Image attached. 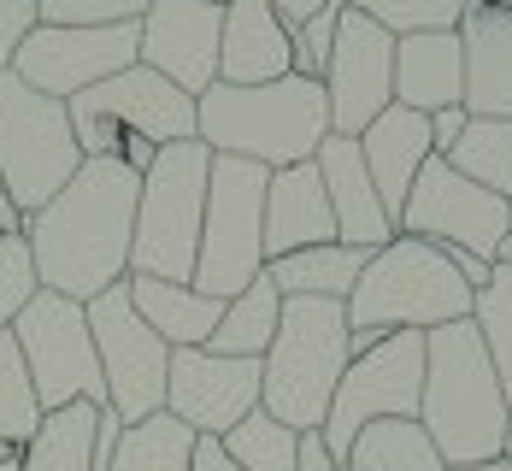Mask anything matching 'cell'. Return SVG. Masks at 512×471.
<instances>
[{"label":"cell","instance_id":"43","mask_svg":"<svg viewBox=\"0 0 512 471\" xmlns=\"http://www.w3.org/2000/svg\"><path fill=\"white\" fill-rule=\"evenodd\" d=\"M0 236H24V218H18L12 195H6V177H0Z\"/></svg>","mask_w":512,"mask_h":471},{"label":"cell","instance_id":"45","mask_svg":"<svg viewBox=\"0 0 512 471\" xmlns=\"http://www.w3.org/2000/svg\"><path fill=\"white\" fill-rule=\"evenodd\" d=\"M495 265H501V271H512V236L501 242V254H495Z\"/></svg>","mask_w":512,"mask_h":471},{"label":"cell","instance_id":"49","mask_svg":"<svg viewBox=\"0 0 512 471\" xmlns=\"http://www.w3.org/2000/svg\"><path fill=\"white\" fill-rule=\"evenodd\" d=\"M212 6H224V0H212Z\"/></svg>","mask_w":512,"mask_h":471},{"label":"cell","instance_id":"39","mask_svg":"<svg viewBox=\"0 0 512 471\" xmlns=\"http://www.w3.org/2000/svg\"><path fill=\"white\" fill-rule=\"evenodd\" d=\"M465 124H471V112H465V106H442V112H430V142H436V159L454 154V142L465 136Z\"/></svg>","mask_w":512,"mask_h":471},{"label":"cell","instance_id":"4","mask_svg":"<svg viewBox=\"0 0 512 471\" xmlns=\"http://www.w3.org/2000/svg\"><path fill=\"white\" fill-rule=\"evenodd\" d=\"M348 307L342 301H283L277 336L259 360V413L289 430H324L336 383L348 371Z\"/></svg>","mask_w":512,"mask_h":471},{"label":"cell","instance_id":"3","mask_svg":"<svg viewBox=\"0 0 512 471\" xmlns=\"http://www.w3.org/2000/svg\"><path fill=\"white\" fill-rule=\"evenodd\" d=\"M330 136V101L324 83L307 77H277L259 89H236V83H212L195 101V142L212 154L254 159L265 171H289L307 165Z\"/></svg>","mask_w":512,"mask_h":471},{"label":"cell","instance_id":"1","mask_svg":"<svg viewBox=\"0 0 512 471\" xmlns=\"http://www.w3.org/2000/svg\"><path fill=\"white\" fill-rule=\"evenodd\" d=\"M136 195L142 177L118 159H83V171L53 195L36 218H24V242L42 289L65 301H95L130 277L136 242Z\"/></svg>","mask_w":512,"mask_h":471},{"label":"cell","instance_id":"32","mask_svg":"<svg viewBox=\"0 0 512 471\" xmlns=\"http://www.w3.org/2000/svg\"><path fill=\"white\" fill-rule=\"evenodd\" d=\"M36 424H42V395H36L30 366H24V354H18V342L6 330L0 336V442L24 448L36 436Z\"/></svg>","mask_w":512,"mask_h":471},{"label":"cell","instance_id":"40","mask_svg":"<svg viewBox=\"0 0 512 471\" xmlns=\"http://www.w3.org/2000/svg\"><path fill=\"white\" fill-rule=\"evenodd\" d=\"M301 471H342V460L324 448V430H301Z\"/></svg>","mask_w":512,"mask_h":471},{"label":"cell","instance_id":"42","mask_svg":"<svg viewBox=\"0 0 512 471\" xmlns=\"http://www.w3.org/2000/svg\"><path fill=\"white\" fill-rule=\"evenodd\" d=\"M324 6H330V0H271V12H277V18H283L289 30H301L312 12H324Z\"/></svg>","mask_w":512,"mask_h":471},{"label":"cell","instance_id":"10","mask_svg":"<svg viewBox=\"0 0 512 471\" xmlns=\"http://www.w3.org/2000/svg\"><path fill=\"white\" fill-rule=\"evenodd\" d=\"M12 342H18V354L30 366L42 413L71 407V401L106 407V377H101V354H95V330H89V307L83 301L36 289V301L12 324Z\"/></svg>","mask_w":512,"mask_h":471},{"label":"cell","instance_id":"20","mask_svg":"<svg viewBox=\"0 0 512 471\" xmlns=\"http://www.w3.org/2000/svg\"><path fill=\"white\" fill-rule=\"evenodd\" d=\"M324 242H336V212H330L318 165L307 159V165L271 171V183H265V265L283 254H301V248H324Z\"/></svg>","mask_w":512,"mask_h":471},{"label":"cell","instance_id":"5","mask_svg":"<svg viewBox=\"0 0 512 471\" xmlns=\"http://www.w3.org/2000/svg\"><path fill=\"white\" fill-rule=\"evenodd\" d=\"M65 112H71V136H77L83 159H118L136 177L159 159V148L195 142V95L165 83L142 59L101 89L65 101Z\"/></svg>","mask_w":512,"mask_h":471},{"label":"cell","instance_id":"38","mask_svg":"<svg viewBox=\"0 0 512 471\" xmlns=\"http://www.w3.org/2000/svg\"><path fill=\"white\" fill-rule=\"evenodd\" d=\"M42 30V0H0V71Z\"/></svg>","mask_w":512,"mask_h":471},{"label":"cell","instance_id":"30","mask_svg":"<svg viewBox=\"0 0 512 471\" xmlns=\"http://www.w3.org/2000/svg\"><path fill=\"white\" fill-rule=\"evenodd\" d=\"M195 442L201 436L189 424H177L171 413H154V419H142V424H124L112 471H189Z\"/></svg>","mask_w":512,"mask_h":471},{"label":"cell","instance_id":"9","mask_svg":"<svg viewBox=\"0 0 512 471\" xmlns=\"http://www.w3.org/2000/svg\"><path fill=\"white\" fill-rule=\"evenodd\" d=\"M265 183H271L265 165L212 154L201 254H195V289L212 301H236L265 271Z\"/></svg>","mask_w":512,"mask_h":471},{"label":"cell","instance_id":"25","mask_svg":"<svg viewBox=\"0 0 512 471\" xmlns=\"http://www.w3.org/2000/svg\"><path fill=\"white\" fill-rule=\"evenodd\" d=\"M101 413L95 401H71L42 413L36 436L18 448V471H95V442H101Z\"/></svg>","mask_w":512,"mask_h":471},{"label":"cell","instance_id":"46","mask_svg":"<svg viewBox=\"0 0 512 471\" xmlns=\"http://www.w3.org/2000/svg\"><path fill=\"white\" fill-rule=\"evenodd\" d=\"M507 460H512V430H507Z\"/></svg>","mask_w":512,"mask_h":471},{"label":"cell","instance_id":"24","mask_svg":"<svg viewBox=\"0 0 512 471\" xmlns=\"http://www.w3.org/2000/svg\"><path fill=\"white\" fill-rule=\"evenodd\" d=\"M130 289V307L148 318L159 342L177 354V348H206L218 318H224V301L201 295L195 283H165V277H124Z\"/></svg>","mask_w":512,"mask_h":471},{"label":"cell","instance_id":"16","mask_svg":"<svg viewBox=\"0 0 512 471\" xmlns=\"http://www.w3.org/2000/svg\"><path fill=\"white\" fill-rule=\"evenodd\" d=\"M165 413L195 436L224 442L236 424L259 413V360H224L212 348H177L165 377Z\"/></svg>","mask_w":512,"mask_h":471},{"label":"cell","instance_id":"13","mask_svg":"<svg viewBox=\"0 0 512 471\" xmlns=\"http://www.w3.org/2000/svg\"><path fill=\"white\" fill-rule=\"evenodd\" d=\"M395 230L418 236V242H436V248H465V254L495 265L501 242L512 236V201L465 183L448 159H424Z\"/></svg>","mask_w":512,"mask_h":471},{"label":"cell","instance_id":"8","mask_svg":"<svg viewBox=\"0 0 512 471\" xmlns=\"http://www.w3.org/2000/svg\"><path fill=\"white\" fill-rule=\"evenodd\" d=\"M77 171H83V148L71 136L65 101L36 95L24 77L0 71V177L18 218H36Z\"/></svg>","mask_w":512,"mask_h":471},{"label":"cell","instance_id":"15","mask_svg":"<svg viewBox=\"0 0 512 471\" xmlns=\"http://www.w3.org/2000/svg\"><path fill=\"white\" fill-rule=\"evenodd\" d=\"M324 101H330V136H354V142L395 106V36L348 6L324 65Z\"/></svg>","mask_w":512,"mask_h":471},{"label":"cell","instance_id":"23","mask_svg":"<svg viewBox=\"0 0 512 471\" xmlns=\"http://www.w3.org/2000/svg\"><path fill=\"white\" fill-rule=\"evenodd\" d=\"M465 48V112L471 118H512V12L483 6L460 18Z\"/></svg>","mask_w":512,"mask_h":471},{"label":"cell","instance_id":"36","mask_svg":"<svg viewBox=\"0 0 512 471\" xmlns=\"http://www.w3.org/2000/svg\"><path fill=\"white\" fill-rule=\"evenodd\" d=\"M36 289H42V277H36V260H30V242L24 236H0V336L36 301Z\"/></svg>","mask_w":512,"mask_h":471},{"label":"cell","instance_id":"47","mask_svg":"<svg viewBox=\"0 0 512 471\" xmlns=\"http://www.w3.org/2000/svg\"><path fill=\"white\" fill-rule=\"evenodd\" d=\"M6 454H12V448H6V442H0V460H6Z\"/></svg>","mask_w":512,"mask_h":471},{"label":"cell","instance_id":"37","mask_svg":"<svg viewBox=\"0 0 512 471\" xmlns=\"http://www.w3.org/2000/svg\"><path fill=\"white\" fill-rule=\"evenodd\" d=\"M336 24H342V0H330L324 12H312L295 30V77L324 83V65H330V48H336Z\"/></svg>","mask_w":512,"mask_h":471},{"label":"cell","instance_id":"48","mask_svg":"<svg viewBox=\"0 0 512 471\" xmlns=\"http://www.w3.org/2000/svg\"><path fill=\"white\" fill-rule=\"evenodd\" d=\"M501 6H507V12H512V0H501Z\"/></svg>","mask_w":512,"mask_h":471},{"label":"cell","instance_id":"29","mask_svg":"<svg viewBox=\"0 0 512 471\" xmlns=\"http://www.w3.org/2000/svg\"><path fill=\"white\" fill-rule=\"evenodd\" d=\"M465 183L512 201V118H471L454 154H442Z\"/></svg>","mask_w":512,"mask_h":471},{"label":"cell","instance_id":"28","mask_svg":"<svg viewBox=\"0 0 512 471\" xmlns=\"http://www.w3.org/2000/svg\"><path fill=\"white\" fill-rule=\"evenodd\" d=\"M342 471H448V466H442L430 430L418 419H377L354 436Z\"/></svg>","mask_w":512,"mask_h":471},{"label":"cell","instance_id":"17","mask_svg":"<svg viewBox=\"0 0 512 471\" xmlns=\"http://www.w3.org/2000/svg\"><path fill=\"white\" fill-rule=\"evenodd\" d=\"M218 42H224V6L212 0H154L142 18V65L195 101L218 83Z\"/></svg>","mask_w":512,"mask_h":471},{"label":"cell","instance_id":"18","mask_svg":"<svg viewBox=\"0 0 512 471\" xmlns=\"http://www.w3.org/2000/svg\"><path fill=\"white\" fill-rule=\"evenodd\" d=\"M312 165H318L330 212H336V242H348L359 254H377V248H389L401 236L395 218L377 201V183L365 171V154H359L354 136H324V148L312 154Z\"/></svg>","mask_w":512,"mask_h":471},{"label":"cell","instance_id":"27","mask_svg":"<svg viewBox=\"0 0 512 471\" xmlns=\"http://www.w3.org/2000/svg\"><path fill=\"white\" fill-rule=\"evenodd\" d=\"M277 318H283V295H277V283L259 271L236 301H224V318H218V330H212L206 348L224 354V360H265V348H271V336H277Z\"/></svg>","mask_w":512,"mask_h":471},{"label":"cell","instance_id":"12","mask_svg":"<svg viewBox=\"0 0 512 471\" xmlns=\"http://www.w3.org/2000/svg\"><path fill=\"white\" fill-rule=\"evenodd\" d=\"M89 330L106 377V413L118 424H142L165 413V377H171V348L148 330V318L130 307V289L112 283L106 295L89 301Z\"/></svg>","mask_w":512,"mask_h":471},{"label":"cell","instance_id":"7","mask_svg":"<svg viewBox=\"0 0 512 471\" xmlns=\"http://www.w3.org/2000/svg\"><path fill=\"white\" fill-rule=\"evenodd\" d=\"M206 177L212 148L206 142H171L142 171L136 195V242H130V277H165V283H195L206 224Z\"/></svg>","mask_w":512,"mask_h":471},{"label":"cell","instance_id":"6","mask_svg":"<svg viewBox=\"0 0 512 471\" xmlns=\"http://www.w3.org/2000/svg\"><path fill=\"white\" fill-rule=\"evenodd\" d=\"M477 289L465 283L454 260L436 242L395 236L389 248H377L359 271L354 295H348V330L359 336H395V330H442L471 318Z\"/></svg>","mask_w":512,"mask_h":471},{"label":"cell","instance_id":"34","mask_svg":"<svg viewBox=\"0 0 512 471\" xmlns=\"http://www.w3.org/2000/svg\"><path fill=\"white\" fill-rule=\"evenodd\" d=\"M348 12L383 24L395 42L401 36H424V30H460L465 0H342Z\"/></svg>","mask_w":512,"mask_h":471},{"label":"cell","instance_id":"35","mask_svg":"<svg viewBox=\"0 0 512 471\" xmlns=\"http://www.w3.org/2000/svg\"><path fill=\"white\" fill-rule=\"evenodd\" d=\"M154 0H42V24L59 30H112V24H142Z\"/></svg>","mask_w":512,"mask_h":471},{"label":"cell","instance_id":"21","mask_svg":"<svg viewBox=\"0 0 512 471\" xmlns=\"http://www.w3.org/2000/svg\"><path fill=\"white\" fill-rule=\"evenodd\" d=\"M359 154H365V171L377 183V201L389 218H401L412 183L424 171V159H436V142H430V118L424 112H407V106H389L365 136H359Z\"/></svg>","mask_w":512,"mask_h":471},{"label":"cell","instance_id":"41","mask_svg":"<svg viewBox=\"0 0 512 471\" xmlns=\"http://www.w3.org/2000/svg\"><path fill=\"white\" fill-rule=\"evenodd\" d=\"M189 471H242L230 454H224V442H212V436H201L195 442V460H189Z\"/></svg>","mask_w":512,"mask_h":471},{"label":"cell","instance_id":"31","mask_svg":"<svg viewBox=\"0 0 512 471\" xmlns=\"http://www.w3.org/2000/svg\"><path fill=\"white\" fill-rule=\"evenodd\" d=\"M224 454L242 471H301V430L277 424L271 413H248L224 436Z\"/></svg>","mask_w":512,"mask_h":471},{"label":"cell","instance_id":"11","mask_svg":"<svg viewBox=\"0 0 512 471\" xmlns=\"http://www.w3.org/2000/svg\"><path fill=\"white\" fill-rule=\"evenodd\" d=\"M418 401H424V330H395L371 354L348 360L336 401H330V419H324V448L336 460H348L365 424L418 419Z\"/></svg>","mask_w":512,"mask_h":471},{"label":"cell","instance_id":"33","mask_svg":"<svg viewBox=\"0 0 512 471\" xmlns=\"http://www.w3.org/2000/svg\"><path fill=\"white\" fill-rule=\"evenodd\" d=\"M471 324L483 336V354H489V366L501 377V395H507V407H512V271L495 265V277L471 301Z\"/></svg>","mask_w":512,"mask_h":471},{"label":"cell","instance_id":"14","mask_svg":"<svg viewBox=\"0 0 512 471\" xmlns=\"http://www.w3.org/2000/svg\"><path fill=\"white\" fill-rule=\"evenodd\" d=\"M136 59H142V24H112V30H59V24H42L6 71L24 77L36 95L77 101V95L112 83L118 71H130Z\"/></svg>","mask_w":512,"mask_h":471},{"label":"cell","instance_id":"22","mask_svg":"<svg viewBox=\"0 0 512 471\" xmlns=\"http://www.w3.org/2000/svg\"><path fill=\"white\" fill-rule=\"evenodd\" d=\"M395 106L407 112H442L465 106V48L460 30H424L395 42Z\"/></svg>","mask_w":512,"mask_h":471},{"label":"cell","instance_id":"19","mask_svg":"<svg viewBox=\"0 0 512 471\" xmlns=\"http://www.w3.org/2000/svg\"><path fill=\"white\" fill-rule=\"evenodd\" d=\"M295 71V30L271 12V0H224V42H218V83L259 89Z\"/></svg>","mask_w":512,"mask_h":471},{"label":"cell","instance_id":"44","mask_svg":"<svg viewBox=\"0 0 512 471\" xmlns=\"http://www.w3.org/2000/svg\"><path fill=\"white\" fill-rule=\"evenodd\" d=\"M448 471H512V460H489V466H448Z\"/></svg>","mask_w":512,"mask_h":471},{"label":"cell","instance_id":"26","mask_svg":"<svg viewBox=\"0 0 512 471\" xmlns=\"http://www.w3.org/2000/svg\"><path fill=\"white\" fill-rule=\"evenodd\" d=\"M365 260H371V254H359L348 242H324V248H301V254L271 260L265 277L277 283L283 301H301V295H307V301H342V307H348Z\"/></svg>","mask_w":512,"mask_h":471},{"label":"cell","instance_id":"2","mask_svg":"<svg viewBox=\"0 0 512 471\" xmlns=\"http://www.w3.org/2000/svg\"><path fill=\"white\" fill-rule=\"evenodd\" d=\"M418 424L430 430L442 466H489L507 460L512 407L501 395V377L483 354L477 324H442L424 336V401Z\"/></svg>","mask_w":512,"mask_h":471}]
</instances>
